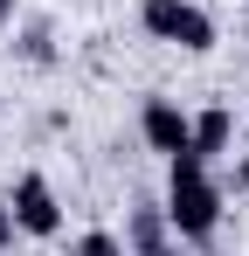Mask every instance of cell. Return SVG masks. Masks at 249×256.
<instances>
[{
	"label": "cell",
	"instance_id": "obj_5",
	"mask_svg": "<svg viewBox=\"0 0 249 256\" xmlns=\"http://www.w3.org/2000/svg\"><path fill=\"white\" fill-rule=\"evenodd\" d=\"M124 256H173V242H166V208H138L132 214V250Z\"/></svg>",
	"mask_w": 249,
	"mask_h": 256
},
{
	"label": "cell",
	"instance_id": "obj_7",
	"mask_svg": "<svg viewBox=\"0 0 249 256\" xmlns=\"http://www.w3.org/2000/svg\"><path fill=\"white\" fill-rule=\"evenodd\" d=\"M76 256H124V242H118V236H104V228H90V236L76 242Z\"/></svg>",
	"mask_w": 249,
	"mask_h": 256
},
{
	"label": "cell",
	"instance_id": "obj_11",
	"mask_svg": "<svg viewBox=\"0 0 249 256\" xmlns=\"http://www.w3.org/2000/svg\"><path fill=\"white\" fill-rule=\"evenodd\" d=\"M242 21H249V7H242Z\"/></svg>",
	"mask_w": 249,
	"mask_h": 256
},
{
	"label": "cell",
	"instance_id": "obj_10",
	"mask_svg": "<svg viewBox=\"0 0 249 256\" xmlns=\"http://www.w3.org/2000/svg\"><path fill=\"white\" fill-rule=\"evenodd\" d=\"M14 7H21V0H0V28H7V21H14Z\"/></svg>",
	"mask_w": 249,
	"mask_h": 256
},
{
	"label": "cell",
	"instance_id": "obj_4",
	"mask_svg": "<svg viewBox=\"0 0 249 256\" xmlns=\"http://www.w3.org/2000/svg\"><path fill=\"white\" fill-rule=\"evenodd\" d=\"M138 132H146V146L152 152H194V118L173 104V97H146V111H138Z\"/></svg>",
	"mask_w": 249,
	"mask_h": 256
},
{
	"label": "cell",
	"instance_id": "obj_8",
	"mask_svg": "<svg viewBox=\"0 0 249 256\" xmlns=\"http://www.w3.org/2000/svg\"><path fill=\"white\" fill-rule=\"evenodd\" d=\"M14 236H21V228H14V208H7V201H0V250H7V242H14Z\"/></svg>",
	"mask_w": 249,
	"mask_h": 256
},
{
	"label": "cell",
	"instance_id": "obj_3",
	"mask_svg": "<svg viewBox=\"0 0 249 256\" xmlns=\"http://www.w3.org/2000/svg\"><path fill=\"white\" fill-rule=\"evenodd\" d=\"M7 208H14V228H21V236H56V228H62V201H56V187H48L42 173H21V180H14Z\"/></svg>",
	"mask_w": 249,
	"mask_h": 256
},
{
	"label": "cell",
	"instance_id": "obj_9",
	"mask_svg": "<svg viewBox=\"0 0 249 256\" xmlns=\"http://www.w3.org/2000/svg\"><path fill=\"white\" fill-rule=\"evenodd\" d=\"M236 180H242V194H249V146H242V166H236Z\"/></svg>",
	"mask_w": 249,
	"mask_h": 256
},
{
	"label": "cell",
	"instance_id": "obj_2",
	"mask_svg": "<svg viewBox=\"0 0 249 256\" xmlns=\"http://www.w3.org/2000/svg\"><path fill=\"white\" fill-rule=\"evenodd\" d=\"M138 28H146L152 42L187 48V56H208V48H214V21H208L194 0H146V7H138Z\"/></svg>",
	"mask_w": 249,
	"mask_h": 256
},
{
	"label": "cell",
	"instance_id": "obj_1",
	"mask_svg": "<svg viewBox=\"0 0 249 256\" xmlns=\"http://www.w3.org/2000/svg\"><path fill=\"white\" fill-rule=\"evenodd\" d=\"M166 228L180 242H208L222 228V187H214L201 152H173L166 160Z\"/></svg>",
	"mask_w": 249,
	"mask_h": 256
},
{
	"label": "cell",
	"instance_id": "obj_6",
	"mask_svg": "<svg viewBox=\"0 0 249 256\" xmlns=\"http://www.w3.org/2000/svg\"><path fill=\"white\" fill-rule=\"evenodd\" d=\"M228 138H236L228 111H222V104H208L201 118H194V152H201V160H214V152H228Z\"/></svg>",
	"mask_w": 249,
	"mask_h": 256
}]
</instances>
